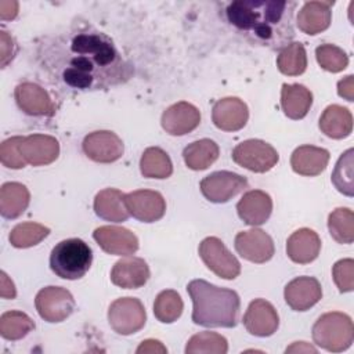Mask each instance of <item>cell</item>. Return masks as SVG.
Segmentation results:
<instances>
[{
  "label": "cell",
  "instance_id": "cell-24",
  "mask_svg": "<svg viewBox=\"0 0 354 354\" xmlns=\"http://www.w3.org/2000/svg\"><path fill=\"white\" fill-rule=\"evenodd\" d=\"M329 162V152L314 145L297 147L290 156V166L300 176L314 177L321 174Z\"/></svg>",
  "mask_w": 354,
  "mask_h": 354
},
{
  "label": "cell",
  "instance_id": "cell-36",
  "mask_svg": "<svg viewBox=\"0 0 354 354\" xmlns=\"http://www.w3.org/2000/svg\"><path fill=\"white\" fill-rule=\"evenodd\" d=\"M183 308L184 304L181 296L173 289L162 290L153 303V314L156 319L163 324H171L177 321L183 314Z\"/></svg>",
  "mask_w": 354,
  "mask_h": 354
},
{
  "label": "cell",
  "instance_id": "cell-45",
  "mask_svg": "<svg viewBox=\"0 0 354 354\" xmlns=\"http://www.w3.org/2000/svg\"><path fill=\"white\" fill-rule=\"evenodd\" d=\"M18 14L17 1H0V17L1 19H14Z\"/></svg>",
  "mask_w": 354,
  "mask_h": 354
},
{
  "label": "cell",
  "instance_id": "cell-32",
  "mask_svg": "<svg viewBox=\"0 0 354 354\" xmlns=\"http://www.w3.org/2000/svg\"><path fill=\"white\" fill-rule=\"evenodd\" d=\"M277 66L281 73L286 76H299L307 68L306 48L299 41L288 43L279 50L277 57Z\"/></svg>",
  "mask_w": 354,
  "mask_h": 354
},
{
  "label": "cell",
  "instance_id": "cell-40",
  "mask_svg": "<svg viewBox=\"0 0 354 354\" xmlns=\"http://www.w3.org/2000/svg\"><path fill=\"white\" fill-rule=\"evenodd\" d=\"M22 141V137L15 136L11 138H7L0 145V160L3 166L10 169H22L28 163L22 158L19 152V144Z\"/></svg>",
  "mask_w": 354,
  "mask_h": 354
},
{
  "label": "cell",
  "instance_id": "cell-23",
  "mask_svg": "<svg viewBox=\"0 0 354 354\" xmlns=\"http://www.w3.org/2000/svg\"><path fill=\"white\" fill-rule=\"evenodd\" d=\"M321 250L318 234L310 228H299L286 241V254L297 264L314 261Z\"/></svg>",
  "mask_w": 354,
  "mask_h": 354
},
{
  "label": "cell",
  "instance_id": "cell-30",
  "mask_svg": "<svg viewBox=\"0 0 354 354\" xmlns=\"http://www.w3.org/2000/svg\"><path fill=\"white\" fill-rule=\"evenodd\" d=\"M218 145L209 138H202L188 144L183 151L185 165L192 170H205L218 158Z\"/></svg>",
  "mask_w": 354,
  "mask_h": 354
},
{
  "label": "cell",
  "instance_id": "cell-41",
  "mask_svg": "<svg viewBox=\"0 0 354 354\" xmlns=\"http://www.w3.org/2000/svg\"><path fill=\"white\" fill-rule=\"evenodd\" d=\"M332 277L339 292H351L354 289V260L342 259L336 261L332 268Z\"/></svg>",
  "mask_w": 354,
  "mask_h": 354
},
{
  "label": "cell",
  "instance_id": "cell-43",
  "mask_svg": "<svg viewBox=\"0 0 354 354\" xmlns=\"http://www.w3.org/2000/svg\"><path fill=\"white\" fill-rule=\"evenodd\" d=\"M0 47H1V65L4 66L12 58V39L7 35V32L1 30L0 35Z\"/></svg>",
  "mask_w": 354,
  "mask_h": 354
},
{
  "label": "cell",
  "instance_id": "cell-35",
  "mask_svg": "<svg viewBox=\"0 0 354 354\" xmlns=\"http://www.w3.org/2000/svg\"><path fill=\"white\" fill-rule=\"evenodd\" d=\"M48 234H50L48 227H44L43 224L33 223V221H26V223L17 224L11 230L8 239L14 248L25 249V248H30L40 243Z\"/></svg>",
  "mask_w": 354,
  "mask_h": 354
},
{
  "label": "cell",
  "instance_id": "cell-33",
  "mask_svg": "<svg viewBox=\"0 0 354 354\" xmlns=\"http://www.w3.org/2000/svg\"><path fill=\"white\" fill-rule=\"evenodd\" d=\"M330 236L337 243H353L354 241V213L348 207H337L328 217Z\"/></svg>",
  "mask_w": 354,
  "mask_h": 354
},
{
  "label": "cell",
  "instance_id": "cell-27",
  "mask_svg": "<svg viewBox=\"0 0 354 354\" xmlns=\"http://www.w3.org/2000/svg\"><path fill=\"white\" fill-rule=\"evenodd\" d=\"M95 214L106 221L120 223L130 216L124 203V194L116 188H105L94 198Z\"/></svg>",
  "mask_w": 354,
  "mask_h": 354
},
{
  "label": "cell",
  "instance_id": "cell-5",
  "mask_svg": "<svg viewBox=\"0 0 354 354\" xmlns=\"http://www.w3.org/2000/svg\"><path fill=\"white\" fill-rule=\"evenodd\" d=\"M313 340L317 346L330 353L347 350L354 340L351 318L340 311L322 314L313 326Z\"/></svg>",
  "mask_w": 354,
  "mask_h": 354
},
{
  "label": "cell",
  "instance_id": "cell-6",
  "mask_svg": "<svg viewBox=\"0 0 354 354\" xmlns=\"http://www.w3.org/2000/svg\"><path fill=\"white\" fill-rule=\"evenodd\" d=\"M232 159L236 165L254 171L266 173L271 170L279 159L277 149L263 140H245L232 151Z\"/></svg>",
  "mask_w": 354,
  "mask_h": 354
},
{
  "label": "cell",
  "instance_id": "cell-47",
  "mask_svg": "<svg viewBox=\"0 0 354 354\" xmlns=\"http://www.w3.org/2000/svg\"><path fill=\"white\" fill-rule=\"evenodd\" d=\"M286 353H301V351H304V353H317V348L315 347H313V346H310L308 343H306V342H296V343H293L292 346H289L286 350H285Z\"/></svg>",
  "mask_w": 354,
  "mask_h": 354
},
{
  "label": "cell",
  "instance_id": "cell-3",
  "mask_svg": "<svg viewBox=\"0 0 354 354\" xmlns=\"http://www.w3.org/2000/svg\"><path fill=\"white\" fill-rule=\"evenodd\" d=\"M187 292L194 304V324L206 328L236 325L241 300L235 290L216 286L205 279H194L187 285Z\"/></svg>",
  "mask_w": 354,
  "mask_h": 354
},
{
  "label": "cell",
  "instance_id": "cell-12",
  "mask_svg": "<svg viewBox=\"0 0 354 354\" xmlns=\"http://www.w3.org/2000/svg\"><path fill=\"white\" fill-rule=\"evenodd\" d=\"M124 203L130 216L142 223H153L166 212L165 198L158 191L137 189L124 194Z\"/></svg>",
  "mask_w": 354,
  "mask_h": 354
},
{
  "label": "cell",
  "instance_id": "cell-17",
  "mask_svg": "<svg viewBox=\"0 0 354 354\" xmlns=\"http://www.w3.org/2000/svg\"><path fill=\"white\" fill-rule=\"evenodd\" d=\"M162 127L170 136H184L195 130L201 123L199 109L185 101L170 105L160 119Z\"/></svg>",
  "mask_w": 354,
  "mask_h": 354
},
{
  "label": "cell",
  "instance_id": "cell-42",
  "mask_svg": "<svg viewBox=\"0 0 354 354\" xmlns=\"http://www.w3.org/2000/svg\"><path fill=\"white\" fill-rule=\"evenodd\" d=\"M337 94L347 101L354 100V76L348 75L337 83Z\"/></svg>",
  "mask_w": 354,
  "mask_h": 354
},
{
  "label": "cell",
  "instance_id": "cell-13",
  "mask_svg": "<svg viewBox=\"0 0 354 354\" xmlns=\"http://www.w3.org/2000/svg\"><path fill=\"white\" fill-rule=\"evenodd\" d=\"M234 245L241 257L257 264L268 261L275 252L272 238L259 228L238 232Z\"/></svg>",
  "mask_w": 354,
  "mask_h": 354
},
{
  "label": "cell",
  "instance_id": "cell-39",
  "mask_svg": "<svg viewBox=\"0 0 354 354\" xmlns=\"http://www.w3.org/2000/svg\"><path fill=\"white\" fill-rule=\"evenodd\" d=\"M315 58L319 66L328 72L337 73L347 68L348 57L347 54L335 44H321L315 48Z\"/></svg>",
  "mask_w": 354,
  "mask_h": 354
},
{
  "label": "cell",
  "instance_id": "cell-8",
  "mask_svg": "<svg viewBox=\"0 0 354 354\" xmlns=\"http://www.w3.org/2000/svg\"><path fill=\"white\" fill-rule=\"evenodd\" d=\"M199 256L205 266L223 279H235L241 274L238 259L216 236H207L199 243Z\"/></svg>",
  "mask_w": 354,
  "mask_h": 354
},
{
  "label": "cell",
  "instance_id": "cell-20",
  "mask_svg": "<svg viewBox=\"0 0 354 354\" xmlns=\"http://www.w3.org/2000/svg\"><path fill=\"white\" fill-rule=\"evenodd\" d=\"M15 101L18 106L30 116H51L55 105L48 93L36 83L24 82L15 87Z\"/></svg>",
  "mask_w": 354,
  "mask_h": 354
},
{
  "label": "cell",
  "instance_id": "cell-10",
  "mask_svg": "<svg viewBox=\"0 0 354 354\" xmlns=\"http://www.w3.org/2000/svg\"><path fill=\"white\" fill-rule=\"evenodd\" d=\"M248 188L246 177L234 171H214L201 181L203 196L213 203H225Z\"/></svg>",
  "mask_w": 354,
  "mask_h": 354
},
{
  "label": "cell",
  "instance_id": "cell-11",
  "mask_svg": "<svg viewBox=\"0 0 354 354\" xmlns=\"http://www.w3.org/2000/svg\"><path fill=\"white\" fill-rule=\"evenodd\" d=\"M123 141L109 130L93 131L83 140V152L88 159L98 163H112L123 155Z\"/></svg>",
  "mask_w": 354,
  "mask_h": 354
},
{
  "label": "cell",
  "instance_id": "cell-46",
  "mask_svg": "<svg viewBox=\"0 0 354 354\" xmlns=\"http://www.w3.org/2000/svg\"><path fill=\"white\" fill-rule=\"evenodd\" d=\"M0 295H1L3 299H14L17 296L15 286H14L12 281L7 277V274L4 271H1V289H0Z\"/></svg>",
  "mask_w": 354,
  "mask_h": 354
},
{
  "label": "cell",
  "instance_id": "cell-15",
  "mask_svg": "<svg viewBox=\"0 0 354 354\" xmlns=\"http://www.w3.org/2000/svg\"><path fill=\"white\" fill-rule=\"evenodd\" d=\"M243 325L250 335L267 337L277 332L279 317L270 301L264 299H254L250 301L243 315Z\"/></svg>",
  "mask_w": 354,
  "mask_h": 354
},
{
  "label": "cell",
  "instance_id": "cell-19",
  "mask_svg": "<svg viewBox=\"0 0 354 354\" xmlns=\"http://www.w3.org/2000/svg\"><path fill=\"white\" fill-rule=\"evenodd\" d=\"M286 304L295 311H306L322 297V288L314 277H297L283 290Z\"/></svg>",
  "mask_w": 354,
  "mask_h": 354
},
{
  "label": "cell",
  "instance_id": "cell-4",
  "mask_svg": "<svg viewBox=\"0 0 354 354\" xmlns=\"http://www.w3.org/2000/svg\"><path fill=\"white\" fill-rule=\"evenodd\" d=\"M93 263L91 248L79 238L58 242L50 254L53 272L64 279H79L86 275Z\"/></svg>",
  "mask_w": 354,
  "mask_h": 354
},
{
  "label": "cell",
  "instance_id": "cell-29",
  "mask_svg": "<svg viewBox=\"0 0 354 354\" xmlns=\"http://www.w3.org/2000/svg\"><path fill=\"white\" fill-rule=\"evenodd\" d=\"M30 202L28 188L21 183H4L0 188V213L6 218L19 217Z\"/></svg>",
  "mask_w": 354,
  "mask_h": 354
},
{
  "label": "cell",
  "instance_id": "cell-7",
  "mask_svg": "<svg viewBox=\"0 0 354 354\" xmlns=\"http://www.w3.org/2000/svg\"><path fill=\"white\" fill-rule=\"evenodd\" d=\"M145 321V308L136 297L116 299L108 308V322L118 335H133L144 328Z\"/></svg>",
  "mask_w": 354,
  "mask_h": 354
},
{
  "label": "cell",
  "instance_id": "cell-18",
  "mask_svg": "<svg viewBox=\"0 0 354 354\" xmlns=\"http://www.w3.org/2000/svg\"><path fill=\"white\" fill-rule=\"evenodd\" d=\"M19 152L25 162L32 166H46L53 163L59 155L58 141L47 134H30L22 137Z\"/></svg>",
  "mask_w": 354,
  "mask_h": 354
},
{
  "label": "cell",
  "instance_id": "cell-38",
  "mask_svg": "<svg viewBox=\"0 0 354 354\" xmlns=\"http://www.w3.org/2000/svg\"><path fill=\"white\" fill-rule=\"evenodd\" d=\"M353 148H348L344 153L340 155L339 160L332 173V183L336 189L347 196H353L354 185H353Z\"/></svg>",
  "mask_w": 354,
  "mask_h": 354
},
{
  "label": "cell",
  "instance_id": "cell-28",
  "mask_svg": "<svg viewBox=\"0 0 354 354\" xmlns=\"http://www.w3.org/2000/svg\"><path fill=\"white\" fill-rule=\"evenodd\" d=\"M319 129L321 131L335 140H340L347 137L353 130V115L351 112L337 104L329 105L325 108L319 118Z\"/></svg>",
  "mask_w": 354,
  "mask_h": 354
},
{
  "label": "cell",
  "instance_id": "cell-16",
  "mask_svg": "<svg viewBox=\"0 0 354 354\" xmlns=\"http://www.w3.org/2000/svg\"><path fill=\"white\" fill-rule=\"evenodd\" d=\"M248 119V105L238 97H225L213 105L212 120L214 126L223 131L241 130Z\"/></svg>",
  "mask_w": 354,
  "mask_h": 354
},
{
  "label": "cell",
  "instance_id": "cell-37",
  "mask_svg": "<svg viewBox=\"0 0 354 354\" xmlns=\"http://www.w3.org/2000/svg\"><path fill=\"white\" fill-rule=\"evenodd\" d=\"M228 351L227 339L216 332H201L194 335L187 346V354H196V353H214V354H225Z\"/></svg>",
  "mask_w": 354,
  "mask_h": 354
},
{
  "label": "cell",
  "instance_id": "cell-22",
  "mask_svg": "<svg viewBox=\"0 0 354 354\" xmlns=\"http://www.w3.org/2000/svg\"><path fill=\"white\" fill-rule=\"evenodd\" d=\"M236 212L246 224L261 225L271 216L272 199L261 189L248 191L236 203Z\"/></svg>",
  "mask_w": 354,
  "mask_h": 354
},
{
  "label": "cell",
  "instance_id": "cell-25",
  "mask_svg": "<svg viewBox=\"0 0 354 354\" xmlns=\"http://www.w3.org/2000/svg\"><path fill=\"white\" fill-rule=\"evenodd\" d=\"M332 1H307L297 12V26L307 35L326 30L332 21Z\"/></svg>",
  "mask_w": 354,
  "mask_h": 354
},
{
  "label": "cell",
  "instance_id": "cell-34",
  "mask_svg": "<svg viewBox=\"0 0 354 354\" xmlns=\"http://www.w3.org/2000/svg\"><path fill=\"white\" fill-rule=\"evenodd\" d=\"M33 329V319L22 311L11 310L0 317V335L7 340H19Z\"/></svg>",
  "mask_w": 354,
  "mask_h": 354
},
{
  "label": "cell",
  "instance_id": "cell-21",
  "mask_svg": "<svg viewBox=\"0 0 354 354\" xmlns=\"http://www.w3.org/2000/svg\"><path fill=\"white\" fill-rule=\"evenodd\" d=\"M149 279V267L141 257L126 256L115 263L111 271L113 285L123 289H138Z\"/></svg>",
  "mask_w": 354,
  "mask_h": 354
},
{
  "label": "cell",
  "instance_id": "cell-31",
  "mask_svg": "<svg viewBox=\"0 0 354 354\" xmlns=\"http://www.w3.org/2000/svg\"><path fill=\"white\" fill-rule=\"evenodd\" d=\"M141 174L147 178H167L173 173V165L169 155L159 147L147 148L140 159Z\"/></svg>",
  "mask_w": 354,
  "mask_h": 354
},
{
  "label": "cell",
  "instance_id": "cell-44",
  "mask_svg": "<svg viewBox=\"0 0 354 354\" xmlns=\"http://www.w3.org/2000/svg\"><path fill=\"white\" fill-rule=\"evenodd\" d=\"M166 351H167V348L159 340H153V339L144 340L136 350V353H138V354H141V353H166Z\"/></svg>",
  "mask_w": 354,
  "mask_h": 354
},
{
  "label": "cell",
  "instance_id": "cell-2",
  "mask_svg": "<svg viewBox=\"0 0 354 354\" xmlns=\"http://www.w3.org/2000/svg\"><path fill=\"white\" fill-rule=\"evenodd\" d=\"M293 7L279 0H238L227 7V18L252 41L277 48L285 47L293 36Z\"/></svg>",
  "mask_w": 354,
  "mask_h": 354
},
{
  "label": "cell",
  "instance_id": "cell-1",
  "mask_svg": "<svg viewBox=\"0 0 354 354\" xmlns=\"http://www.w3.org/2000/svg\"><path fill=\"white\" fill-rule=\"evenodd\" d=\"M48 68L75 90H105L126 82L131 65L102 32L80 30L61 39L48 53Z\"/></svg>",
  "mask_w": 354,
  "mask_h": 354
},
{
  "label": "cell",
  "instance_id": "cell-14",
  "mask_svg": "<svg viewBox=\"0 0 354 354\" xmlns=\"http://www.w3.org/2000/svg\"><path fill=\"white\" fill-rule=\"evenodd\" d=\"M93 238L109 254L131 256L138 249V238L124 227L101 225L94 230Z\"/></svg>",
  "mask_w": 354,
  "mask_h": 354
},
{
  "label": "cell",
  "instance_id": "cell-9",
  "mask_svg": "<svg viewBox=\"0 0 354 354\" xmlns=\"http://www.w3.org/2000/svg\"><path fill=\"white\" fill-rule=\"evenodd\" d=\"M39 315L47 322H62L75 310V299L69 290L61 286H46L35 299Z\"/></svg>",
  "mask_w": 354,
  "mask_h": 354
},
{
  "label": "cell",
  "instance_id": "cell-26",
  "mask_svg": "<svg viewBox=\"0 0 354 354\" xmlns=\"http://www.w3.org/2000/svg\"><path fill=\"white\" fill-rule=\"evenodd\" d=\"M313 105V93L303 84H282L281 106L283 113L293 120L303 119Z\"/></svg>",
  "mask_w": 354,
  "mask_h": 354
}]
</instances>
